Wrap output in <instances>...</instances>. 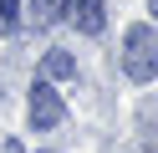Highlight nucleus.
Masks as SVG:
<instances>
[{
  "label": "nucleus",
  "instance_id": "1",
  "mask_svg": "<svg viewBox=\"0 0 158 153\" xmlns=\"http://www.w3.org/2000/svg\"><path fill=\"white\" fill-rule=\"evenodd\" d=\"M123 71L133 82H153L158 77V26H133L123 41Z\"/></svg>",
  "mask_w": 158,
  "mask_h": 153
},
{
  "label": "nucleus",
  "instance_id": "2",
  "mask_svg": "<svg viewBox=\"0 0 158 153\" xmlns=\"http://www.w3.org/2000/svg\"><path fill=\"white\" fill-rule=\"evenodd\" d=\"M61 117H66L61 92H56L51 82H36V87H31V122H36V128H56Z\"/></svg>",
  "mask_w": 158,
  "mask_h": 153
},
{
  "label": "nucleus",
  "instance_id": "3",
  "mask_svg": "<svg viewBox=\"0 0 158 153\" xmlns=\"http://www.w3.org/2000/svg\"><path fill=\"white\" fill-rule=\"evenodd\" d=\"M66 20H72L82 36H102V26H107V5H102V0H66Z\"/></svg>",
  "mask_w": 158,
  "mask_h": 153
},
{
  "label": "nucleus",
  "instance_id": "4",
  "mask_svg": "<svg viewBox=\"0 0 158 153\" xmlns=\"http://www.w3.org/2000/svg\"><path fill=\"white\" fill-rule=\"evenodd\" d=\"M21 10H26V20H31V26H56V20L66 15V0H21Z\"/></svg>",
  "mask_w": 158,
  "mask_h": 153
},
{
  "label": "nucleus",
  "instance_id": "5",
  "mask_svg": "<svg viewBox=\"0 0 158 153\" xmlns=\"http://www.w3.org/2000/svg\"><path fill=\"white\" fill-rule=\"evenodd\" d=\"M41 71H46V82H66V77H77V61L66 56V51H46Z\"/></svg>",
  "mask_w": 158,
  "mask_h": 153
},
{
  "label": "nucleus",
  "instance_id": "6",
  "mask_svg": "<svg viewBox=\"0 0 158 153\" xmlns=\"http://www.w3.org/2000/svg\"><path fill=\"white\" fill-rule=\"evenodd\" d=\"M21 26V0H0V31H15Z\"/></svg>",
  "mask_w": 158,
  "mask_h": 153
},
{
  "label": "nucleus",
  "instance_id": "7",
  "mask_svg": "<svg viewBox=\"0 0 158 153\" xmlns=\"http://www.w3.org/2000/svg\"><path fill=\"white\" fill-rule=\"evenodd\" d=\"M148 10H153V20H158V0H148Z\"/></svg>",
  "mask_w": 158,
  "mask_h": 153
},
{
  "label": "nucleus",
  "instance_id": "8",
  "mask_svg": "<svg viewBox=\"0 0 158 153\" xmlns=\"http://www.w3.org/2000/svg\"><path fill=\"white\" fill-rule=\"evenodd\" d=\"M0 102H5V82H0Z\"/></svg>",
  "mask_w": 158,
  "mask_h": 153
},
{
  "label": "nucleus",
  "instance_id": "9",
  "mask_svg": "<svg viewBox=\"0 0 158 153\" xmlns=\"http://www.w3.org/2000/svg\"><path fill=\"white\" fill-rule=\"evenodd\" d=\"M143 153H158V148H143Z\"/></svg>",
  "mask_w": 158,
  "mask_h": 153
}]
</instances>
